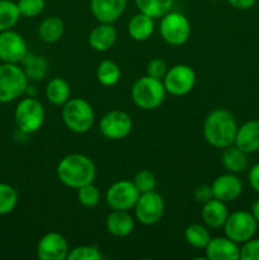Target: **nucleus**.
Instances as JSON below:
<instances>
[{"instance_id": "412c9836", "label": "nucleus", "mask_w": 259, "mask_h": 260, "mask_svg": "<svg viewBox=\"0 0 259 260\" xmlns=\"http://www.w3.org/2000/svg\"><path fill=\"white\" fill-rule=\"evenodd\" d=\"M202 220L208 228L218 229L225 225L228 220L229 211L226 203L220 200L212 198L203 205L202 208Z\"/></svg>"}, {"instance_id": "b1692460", "label": "nucleus", "mask_w": 259, "mask_h": 260, "mask_svg": "<svg viewBox=\"0 0 259 260\" xmlns=\"http://www.w3.org/2000/svg\"><path fill=\"white\" fill-rule=\"evenodd\" d=\"M23 71L27 75L28 80H42L48 71V62L43 56L28 52L22 60Z\"/></svg>"}, {"instance_id": "f03ea898", "label": "nucleus", "mask_w": 259, "mask_h": 260, "mask_svg": "<svg viewBox=\"0 0 259 260\" xmlns=\"http://www.w3.org/2000/svg\"><path fill=\"white\" fill-rule=\"evenodd\" d=\"M56 173L62 184L79 189L83 185L94 182L96 170L93 160L89 156L83 154H70L61 159Z\"/></svg>"}, {"instance_id": "4be33fe9", "label": "nucleus", "mask_w": 259, "mask_h": 260, "mask_svg": "<svg viewBox=\"0 0 259 260\" xmlns=\"http://www.w3.org/2000/svg\"><path fill=\"white\" fill-rule=\"evenodd\" d=\"M154 18L149 17L141 12L135 14L128 23L130 37L137 42H144V41L149 40L154 33Z\"/></svg>"}, {"instance_id": "473e14b6", "label": "nucleus", "mask_w": 259, "mask_h": 260, "mask_svg": "<svg viewBox=\"0 0 259 260\" xmlns=\"http://www.w3.org/2000/svg\"><path fill=\"white\" fill-rule=\"evenodd\" d=\"M69 260H101L102 254L98 246L81 245L69 251Z\"/></svg>"}, {"instance_id": "ddd939ff", "label": "nucleus", "mask_w": 259, "mask_h": 260, "mask_svg": "<svg viewBox=\"0 0 259 260\" xmlns=\"http://www.w3.org/2000/svg\"><path fill=\"white\" fill-rule=\"evenodd\" d=\"M27 53V42L19 33L13 29L0 32V60L3 62H22Z\"/></svg>"}, {"instance_id": "393cba45", "label": "nucleus", "mask_w": 259, "mask_h": 260, "mask_svg": "<svg viewBox=\"0 0 259 260\" xmlns=\"http://www.w3.org/2000/svg\"><path fill=\"white\" fill-rule=\"evenodd\" d=\"M46 98L53 106H63L70 99V85L62 78H55L46 86Z\"/></svg>"}, {"instance_id": "6e6552de", "label": "nucleus", "mask_w": 259, "mask_h": 260, "mask_svg": "<svg viewBox=\"0 0 259 260\" xmlns=\"http://www.w3.org/2000/svg\"><path fill=\"white\" fill-rule=\"evenodd\" d=\"M258 222L250 212L235 211L228 216L223 229L225 235L238 244H244L255 235Z\"/></svg>"}, {"instance_id": "c756f323", "label": "nucleus", "mask_w": 259, "mask_h": 260, "mask_svg": "<svg viewBox=\"0 0 259 260\" xmlns=\"http://www.w3.org/2000/svg\"><path fill=\"white\" fill-rule=\"evenodd\" d=\"M184 238L185 241L196 249H205L211 240V235L207 229L198 223H193L185 229Z\"/></svg>"}, {"instance_id": "79ce46f5", "label": "nucleus", "mask_w": 259, "mask_h": 260, "mask_svg": "<svg viewBox=\"0 0 259 260\" xmlns=\"http://www.w3.org/2000/svg\"><path fill=\"white\" fill-rule=\"evenodd\" d=\"M211 2H216V0H211Z\"/></svg>"}, {"instance_id": "9d476101", "label": "nucleus", "mask_w": 259, "mask_h": 260, "mask_svg": "<svg viewBox=\"0 0 259 260\" xmlns=\"http://www.w3.org/2000/svg\"><path fill=\"white\" fill-rule=\"evenodd\" d=\"M135 216L142 225H155L164 213V200L155 190L141 193L135 205Z\"/></svg>"}, {"instance_id": "a878e982", "label": "nucleus", "mask_w": 259, "mask_h": 260, "mask_svg": "<svg viewBox=\"0 0 259 260\" xmlns=\"http://www.w3.org/2000/svg\"><path fill=\"white\" fill-rule=\"evenodd\" d=\"M65 25L58 17H48L38 27V36L46 43H55L62 37Z\"/></svg>"}, {"instance_id": "f704fd0d", "label": "nucleus", "mask_w": 259, "mask_h": 260, "mask_svg": "<svg viewBox=\"0 0 259 260\" xmlns=\"http://www.w3.org/2000/svg\"><path fill=\"white\" fill-rule=\"evenodd\" d=\"M17 4L20 15L25 18L37 17L45 9V0H19Z\"/></svg>"}, {"instance_id": "bb28decb", "label": "nucleus", "mask_w": 259, "mask_h": 260, "mask_svg": "<svg viewBox=\"0 0 259 260\" xmlns=\"http://www.w3.org/2000/svg\"><path fill=\"white\" fill-rule=\"evenodd\" d=\"M139 12L157 19L172 10L174 0H135Z\"/></svg>"}, {"instance_id": "7ed1b4c3", "label": "nucleus", "mask_w": 259, "mask_h": 260, "mask_svg": "<svg viewBox=\"0 0 259 260\" xmlns=\"http://www.w3.org/2000/svg\"><path fill=\"white\" fill-rule=\"evenodd\" d=\"M165 86L163 80L146 75L135 81L131 89V98L139 108L145 111L156 109L165 99Z\"/></svg>"}, {"instance_id": "0eeeda50", "label": "nucleus", "mask_w": 259, "mask_h": 260, "mask_svg": "<svg viewBox=\"0 0 259 260\" xmlns=\"http://www.w3.org/2000/svg\"><path fill=\"white\" fill-rule=\"evenodd\" d=\"M160 35L163 40L172 46H180L188 41L190 36V23L184 14L172 12L161 17Z\"/></svg>"}, {"instance_id": "aec40b11", "label": "nucleus", "mask_w": 259, "mask_h": 260, "mask_svg": "<svg viewBox=\"0 0 259 260\" xmlns=\"http://www.w3.org/2000/svg\"><path fill=\"white\" fill-rule=\"evenodd\" d=\"M106 228L111 235L117 236V238H124L134 231L135 221L128 211L113 210L107 216Z\"/></svg>"}, {"instance_id": "6ab92c4d", "label": "nucleus", "mask_w": 259, "mask_h": 260, "mask_svg": "<svg viewBox=\"0 0 259 260\" xmlns=\"http://www.w3.org/2000/svg\"><path fill=\"white\" fill-rule=\"evenodd\" d=\"M117 40V29L113 23H101L89 35V45L98 52H106Z\"/></svg>"}, {"instance_id": "dca6fc26", "label": "nucleus", "mask_w": 259, "mask_h": 260, "mask_svg": "<svg viewBox=\"0 0 259 260\" xmlns=\"http://www.w3.org/2000/svg\"><path fill=\"white\" fill-rule=\"evenodd\" d=\"M127 0H90V10L99 23H114L126 9Z\"/></svg>"}, {"instance_id": "7c9ffc66", "label": "nucleus", "mask_w": 259, "mask_h": 260, "mask_svg": "<svg viewBox=\"0 0 259 260\" xmlns=\"http://www.w3.org/2000/svg\"><path fill=\"white\" fill-rule=\"evenodd\" d=\"M18 193L12 185L0 183V216L13 212L17 207Z\"/></svg>"}, {"instance_id": "1a4fd4ad", "label": "nucleus", "mask_w": 259, "mask_h": 260, "mask_svg": "<svg viewBox=\"0 0 259 260\" xmlns=\"http://www.w3.org/2000/svg\"><path fill=\"white\" fill-rule=\"evenodd\" d=\"M167 93L175 96H182L189 93L196 84V73L188 65H175L168 69L167 75L163 79Z\"/></svg>"}, {"instance_id": "423d86ee", "label": "nucleus", "mask_w": 259, "mask_h": 260, "mask_svg": "<svg viewBox=\"0 0 259 260\" xmlns=\"http://www.w3.org/2000/svg\"><path fill=\"white\" fill-rule=\"evenodd\" d=\"M15 124L24 134L37 132L45 122V108L38 99L28 95L18 103L14 111Z\"/></svg>"}, {"instance_id": "ea45409f", "label": "nucleus", "mask_w": 259, "mask_h": 260, "mask_svg": "<svg viewBox=\"0 0 259 260\" xmlns=\"http://www.w3.org/2000/svg\"><path fill=\"white\" fill-rule=\"evenodd\" d=\"M228 3L231 7L235 8V9L246 10L253 8L255 5L256 0H228Z\"/></svg>"}, {"instance_id": "f3484780", "label": "nucleus", "mask_w": 259, "mask_h": 260, "mask_svg": "<svg viewBox=\"0 0 259 260\" xmlns=\"http://www.w3.org/2000/svg\"><path fill=\"white\" fill-rule=\"evenodd\" d=\"M206 258L210 260H238L240 259V249L238 243L231 239L215 238L205 248Z\"/></svg>"}, {"instance_id": "c9c22d12", "label": "nucleus", "mask_w": 259, "mask_h": 260, "mask_svg": "<svg viewBox=\"0 0 259 260\" xmlns=\"http://www.w3.org/2000/svg\"><path fill=\"white\" fill-rule=\"evenodd\" d=\"M168 73V66L164 60L161 58H152L146 66V74L154 79H159L163 80L164 76Z\"/></svg>"}, {"instance_id": "4468645a", "label": "nucleus", "mask_w": 259, "mask_h": 260, "mask_svg": "<svg viewBox=\"0 0 259 260\" xmlns=\"http://www.w3.org/2000/svg\"><path fill=\"white\" fill-rule=\"evenodd\" d=\"M37 255L41 260H65L69 255V244L58 233H48L41 238L37 245Z\"/></svg>"}, {"instance_id": "4c0bfd02", "label": "nucleus", "mask_w": 259, "mask_h": 260, "mask_svg": "<svg viewBox=\"0 0 259 260\" xmlns=\"http://www.w3.org/2000/svg\"><path fill=\"white\" fill-rule=\"evenodd\" d=\"M195 198L198 203H202V205H205L206 202L212 200L213 193H212V188H211V185L202 184L200 185V187L196 188Z\"/></svg>"}, {"instance_id": "f257e3e1", "label": "nucleus", "mask_w": 259, "mask_h": 260, "mask_svg": "<svg viewBox=\"0 0 259 260\" xmlns=\"http://www.w3.org/2000/svg\"><path fill=\"white\" fill-rule=\"evenodd\" d=\"M238 123L231 112L218 108L211 112L203 123V136L213 147L225 149L235 142Z\"/></svg>"}, {"instance_id": "5701e85b", "label": "nucleus", "mask_w": 259, "mask_h": 260, "mask_svg": "<svg viewBox=\"0 0 259 260\" xmlns=\"http://www.w3.org/2000/svg\"><path fill=\"white\" fill-rule=\"evenodd\" d=\"M246 152L239 149L235 145H231L223 149L222 155H221V162L223 168L229 173H241L248 167V156Z\"/></svg>"}, {"instance_id": "2eb2a0df", "label": "nucleus", "mask_w": 259, "mask_h": 260, "mask_svg": "<svg viewBox=\"0 0 259 260\" xmlns=\"http://www.w3.org/2000/svg\"><path fill=\"white\" fill-rule=\"evenodd\" d=\"M211 188H212L213 198L228 203L240 197L243 192V183L234 173H228L216 178Z\"/></svg>"}, {"instance_id": "9b49d317", "label": "nucleus", "mask_w": 259, "mask_h": 260, "mask_svg": "<svg viewBox=\"0 0 259 260\" xmlns=\"http://www.w3.org/2000/svg\"><path fill=\"white\" fill-rule=\"evenodd\" d=\"M140 192L135 187L134 182L119 180L112 184L106 193V202L112 210L128 211L135 207Z\"/></svg>"}, {"instance_id": "cd10ccee", "label": "nucleus", "mask_w": 259, "mask_h": 260, "mask_svg": "<svg viewBox=\"0 0 259 260\" xmlns=\"http://www.w3.org/2000/svg\"><path fill=\"white\" fill-rule=\"evenodd\" d=\"M96 79L104 86H113L121 79L119 66L112 60H103L96 69Z\"/></svg>"}, {"instance_id": "58836bf2", "label": "nucleus", "mask_w": 259, "mask_h": 260, "mask_svg": "<svg viewBox=\"0 0 259 260\" xmlns=\"http://www.w3.org/2000/svg\"><path fill=\"white\" fill-rule=\"evenodd\" d=\"M249 183H250L251 188L259 193V162L254 165L249 172Z\"/></svg>"}, {"instance_id": "a211bd4d", "label": "nucleus", "mask_w": 259, "mask_h": 260, "mask_svg": "<svg viewBox=\"0 0 259 260\" xmlns=\"http://www.w3.org/2000/svg\"><path fill=\"white\" fill-rule=\"evenodd\" d=\"M235 146L245 151L246 154H251L259 150V121L251 119L238 127L235 136Z\"/></svg>"}, {"instance_id": "c85d7f7f", "label": "nucleus", "mask_w": 259, "mask_h": 260, "mask_svg": "<svg viewBox=\"0 0 259 260\" xmlns=\"http://www.w3.org/2000/svg\"><path fill=\"white\" fill-rule=\"evenodd\" d=\"M22 17L17 3L12 0H0V32L12 29Z\"/></svg>"}, {"instance_id": "a19ab883", "label": "nucleus", "mask_w": 259, "mask_h": 260, "mask_svg": "<svg viewBox=\"0 0 259 260\" xmlns=\"http://www.w3.org/2000/svg\"><path fill=\"white\" fill-rule=\"evenodd\" d=\"M250 213L253 215V217L255 218L256 222L259 223V200H256L255 202L253 203V206H251Z\"/></svg>"}, {"instance_id": "f8f14e48", "label": "nucleus", "mask_w": 259, "mask_h": 260, "mask_svg": "<svg viewBox=\"0 0 259 260\" xmlns=\"http://www.w3.org/2000/svg\"><path fill=\"white\" fill-rule=\"evenodd\" d=\"M99 129L106 139L122 140L131 132L132 119L126 112L111 111L102 117Z\"/></svg>"}, {"instance_id": "20e7f679", "label": "nucleus", "mask_w": 259, "mask_h": 260, "mask_svg": "<svg viewBox=\"0 0 259 260\" xmlns=\"http://www.w3.org/2000/svg\"><path fill=\"white\" fill-rule=\"evenodd\" d=\"M62 121L70 131L85 134L94 123V111L89 102L83 98L69 99L62 106Z\"/></svg>"}, {"instance_id": "2f4dec72", "label": "nucleus", "mask_w": 259, "mask_h": 260, "mask_svg": "<svg viewBox=\"0 0 259 260\" xmlns=\"http://www.w3.org/2000/svg\"><path fill=\"white\" fill-rule=\"evenodd\" d=\"M78 201L84 207H95L101 201V192L93 183H89L78 189Z\"/></svg>"}, {"instance_id": "72a5a7b5", "label": "nucleus", "mask_w": 259, "mask_h": 260, "mask_svg": "<svg viewBox=\"0 0 259 260\" xmlns=\"http://www.w3.org/2000/svg\"><path fill=\"white\" fill-rule=\"evenodd\" d=\"M134 184L137 188V190L141 193L151 192L155 189L156 185V178L150 170H140L134 178Z\"/></svg>"}, {"instance_id": "e433bc0d", "label": "nucleus", "mask_w": 259, "mask_h": 260, "mask_svg": "<svg viewBox=\"0 0 259 260\" xmlns=\"http://www.w3.org/2000/svg\"><path fill=\"white\" fill-rule=\"evenodd\" d=\"M241 260H259V239H253L245 241L240 249Z\"/></svg>"}, {"instance_id": "39448f33", "label": "nucleus", "mask_w": 259, "mask_h": 260, "mask_svg": "<svg viewBox=\"0 0 259 260\" xmlns=\"http://www.w3.org/2000/svg\"><path fill=\"white\" fill-rule=\"evenodd\" d=\"M28 86V78L17 63L0 65V103H9L22 96Z\"/></svg>"}]
</instances>
